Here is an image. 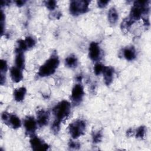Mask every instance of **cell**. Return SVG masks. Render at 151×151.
Returning a JSON list of instances; mask_svg holds the SVG:
<instances>
[{
	"instance_id": "3",
	"label": "cell",
	"mask_w": 151,
	"mask_h": 151,
	"mask_svg": "<svg viewBox=\"0 0 151 151\" xmlns=\"http://www.w3.org/2000/svg\"><path fill=\"white\" fill-rule=\"evenodd\" d=\"M89 1H73L70 3V12L74 16L86 12L88 9Z\"/></svg>"
},
{
	"instance_id": "15",
	"label": "cell",
	"mask_w": 151,
	"mask_h": 151,
	"mask_svg": "<svg viewBox=\"0 0 151 151\" xmlns=\"http://www.w3.org/2000/svg\"><path fill=\"white\" fill-rule=\"evenodd\" d=\"M27 90L24 87H19L14 90V97L17 101H21L24 99Z\"/></svg>"
},
{
	"instance_id": "22",
	"label": "cell",
	"mask_w": 151,
	"mask_h": 151,
	"mask_svg": "<svg viewBox=\"0 0 151 151\" xmlns=\"http://www.w3.org/2000/svg\"><path fill=\"white\" fill-rule=\"evenodd\" d=\"M7 64L6 61L4 60H1L0 62V71H1V75H5V73L7 71Z\"/></svg>"
},
{
	"instance_id": "1",
	"label": "cell",
	"mask_w": 151,
	"mask_h": 151,
	"mask_svg": "<svg viewBox=\"0 0 151 151\" xmlns=\"http://www.w3.org/2000/svg\"><path fill=\"white\" fill-rule=\"evenodd\" d=\"M59 65V59L57 55L52 54L39 68L38 75L40 77L49 76L55 71Z\"/></svg>"
},
{
	"instance_id": "19",
	"label": "cell",
	"mask_w": 151,
	"mask_h": 151,
	"mask_svg": "<svg viewBox=\"0 0 151 151\" xmlns=\"http://www.w3.org/2000/svg\"><path fill=\"white\" fill-rule=\"evenodd\" d=\"M24 40H25V44L27 45L28 50L29 49V48H32L33 47H34V45L36 43V41L34 39V38H33L32 37H30V36L26 37Z\"/></svg>"
},
{
	"instance_id": "20",
	"label": "cell",
	"mask_w": 151,
	"mask_h": 151,
	"mask_svg": "<svg viewBox=\"0 0 151 151\" xmlns=\"http://www.w3.org/2000/svg\"><path fill=\"white\" fill-rule=\"evenodd\" d=\"M104 66L101 63H96L94 67V73L96 75H99L101 73L103 72Z\"/></svg>"
},
{
	"instance_id": "2",
	"label": "cell",
	"mask_w": 151,
	"mask_h": 151,
	"mask_svg": "<svg viewBox=\"0 0 151 151\" xmlns=\"http://www.w3.org/2000/svg\"><path fill=\"white\" fill-rule=\"evenodd\" d=\"M71 110L70 103L66 101L63 100L58 103L52 109V112L55 117V120L61 122L63 120L67 119L69 116Z\"/></svg>"
},
{
	"instance_id": "24",
	"label": "cell",
	"mask_w": 151,
	"mask_h": 151,
	"mask_svg": "<svg viewBox=\"0 0 151 151\" xmlns=\"http://www.w3.org/2000/svg\"><path fill=\"white\" fill-rule=\"evenodd\" d=\"M68 147L70 149H78L80 147V144L77 142L71 140L68 143Z\"/></svg>"
},
{
	"instance_id": "4",
	"label": "cell",
	"mask_w": 151,
	"mask_h": 151,
	"mask_svg": "<svg viewBox=\"0 0 151 151\" xmlns=\"http://www.w3.org/2000/svg\"><path fill=\"white\" fill-rule=\"evenodd\" d=\"M86 123L82 120H77L70 124L69 132L73 139H77L84 133Z\"/></svg>"
},
{
	"instance_id": "9",
	"label": "cell",
	"mask_w": 151,
	"mask_h": 151,
	"mask_svg": "<svg viewBox=\"0 0 151 151\" xmlns=\"http://www.w3.org/2000/svg\"><path fill=\"white\" fill-rule=\"evenodd\" d=\"M37 122L33 117L28 116L27 117L24 123V127L26 133L29 135H32L37 129Z\"/></svg>"
},
{
	"instance_id": "10",
	"label": "cell",
	"mask_w": 151,
	"mask_h": 151,
	"mask_svg": "<svg viewBox=\"0 0 151 151\" xmlns=\"http://www.w3.org/2000/svg\"><path fill=\"white\" fill-rule=\"evenodd\" d=\"M49 120V113L48 112L40 110L37 112V122L39 126L43 127L47 124Z\"/></svg>"
},
{
	"instance_id": "16",
	"label": "cell",
	"mask_w": 151,
	"mask_h": 151,
	"mask_svg": "<svg viewBox=\"0 0 151 151\" xmlns=\"http://www.w3.org/2000/svg\"><path fill=\"white\" fill-rule=\"evenodd\" d=\"M65 64L69 68H75L77 66L78 60L76 55L71 54L65 58Z\"/></svg>"
},
{
	"instance_id": "12",
	"label": "cell",
	"mask_w": 151,
	"mask_h": 151,
	"mask_svg": "<svg viewBox=\"0 0 151 151\" xmlns=\"http://www.w3.org/2000/svg\"><path fill=\"white\" fill-rule=\"evenodd\" d=\"M15 53L16 55L15 62L16 67L20 68L21 70H22L25 66V58L23 51L18 48H16Z\"/></svg>"
},
{
	"instance_id": "7",
	"label": "cell",
	"mask_w": 151,
	"mask_h": 151,
	"mask_svg": "<svg viewBox=\"0 0 151 151\" xmlns=\"http://www.w3.org/2000/svg\"><path fill=\"white\" fill-rule=\"evenodd\" d=\"M89 57L94 61L99 60L101 57V50L98 44L96 42L90 43L88 48Z\"/></svg>"
},
{
	"instance_id": "21",
	"label": "cell",
	"mask_w": 151,
	"mask_h": 151,
	"mask_svg": "<svg viewBox=\"0 0 151 151\" xmlns=\"http://www.w3.org/2000/svg\"><path fill=\"white\" fill-rule=\"evenodd\" d=\"M101 137H102L101 133L99 131H98L97 132H94L93 133V135H92L93 142L94 143H97L100 142L101 140Z\"/></svg>"
},
{
	"instance_id": "28",
	"label": "cell",
	"mask_w": 151,
	"mask_h": 151,
	"mask_svg": "<svg viewBox=\"0 0 151 151\" xmlns=\"http://www.w3.org/2000/svg\"><path fill=\"white\" fill-rule=\"evenodd\" d=\"M127 136H131L133 134V130L132 129H129L127 130Z\"/></svg>"
},
{
	"instance_id": "27",
	"label": "cell",
	"mask_w": 151,
	"mask_h": 151,
	"mask_svg": "<svg viewBox=\"0 0 151 151\" xmlns=\"http://www.w3.org/2000/svg\"><path fill=\"white\" fill-rule=\"evenodd\" d=\"M25 1H16L15 3L17 5V6H22L24 4H25Z\"/></svg>"
},
{
	"instance_id": "13",
	"label": "cell",
	"mask_w": 151,
	"mask_h": 151,
	"mask_svg": "<svg viewBox=\"0 0 151 151\" xmlns=\"http://www.w3.org/2000/svg\"><path fill=\"white\" fill-rule=\"evenodd\" d=\"M22 70L17 67H12L10 70V76L13 81L18 83L22 79Z\"/></svg>"
},
{
	"instance_id": "18",
	"label": "cell",
	"mask_w": 151,
	"mask_h": 151,
	"mask_svg": "<svg viewBox=\"0 0 151 151\" xmlns=\"http://www.w3.org/2000/svg\"><path fill=\"white\" fill-rule=\"evenodd\" d=\"M146 129L145 126H140L137 128L136 132V136L138 139H142L144 138L146 134Z\"/></svg>"
},
{
	"instance_id": "17",
	"label": "cell",
	"mask_w": 151,
	"mask_h": 151,
	"mask_svg": "<svg viewBox=\"0 0 151 151\" xmlns=\"http://www.w3.org/2000/svg\"><path fill=\"white\" fill-rule=\"evenodd\" d=\"M119 15L117 11L114 8H111L108 12V19L109 22L112 24H114L117 21Z\"/></svg>"
},
{
	"instance_id": "23",
	"label": "cell",
	"mask_w": 151,
	"mask_h": 151,
	"mask_svg": "<svg viewBox=\"0 0 151 151\" xmlns=\"http://www.w3.org/2000/svg\"><path fill=\"white\" fill-rule=\"evenodd\" d=\"M45 5L50 10H53L56 7V1H47L45 2Z\"/></svg>"
},
{
	"instance_id": "25",
	"label": "cell",
	"mask_w": 151,
	"mask_h": 151,
	"mask_svg": "<svg viewBox=\"0 0 151 151\" xmlns=\"http://www.w3.org/2000/svg\"><path fill=\"white\" fill-rule=\"evenodd\" d=\"M60 124L61 123L57 121L54 120L52 126H51V129L53 132L54 133H58L59 130H60Z\"/></svg>"
},
{
	"instance_id": "11",
	"label": "cell",
	"mask_w": 151,
	"mask_h": 151,
	"mask_svg": "<svg viewBox=\"0 0 151 151\" xmlns=\"http://www.w3.org/2000/svg\"><path fill=\"white\" fill-rule=\"evenodd\" d=\"M104 75V80L106 85L109 86L111 84L113 78L114 69L111 67H104L102 72Z\"/></svg>"
},
{
	"instance_id": "6",
	"label": "cell",
	"mask_w": 151,
	"mask_h": 151,
	"mask_svg": "<svg viewBox=\"0 0 151 151\" xmlns=\"http://www.w3.org/2000/svg\"><path fill=\"white\" fill-rule=\"evenodd\" d=\"M84 92L83 86L80 84H77L73 87L71 91V99L74 105L78 104L82 100Z\"/></svg>"
},
{
	"instance_id": "26",
	"label": "cell",
	"mask_w": 151,
	"mask_h": 151,
	"mask_svg": "<svg viewBox=\"0 0 151 151\" xmlns=\"http://www.w3.org/2000/svg\"><path fill=\"white\" fill-rule=\"evenodd\" d=\"M108 3H109L108 1H97L98 6L100 8H104V7H105Z\"/></svg>"
},
{
	"instance_id": "5",
	"label": "cell",
	"mask_w": 151,
	"mask_h": 151,
	"mask_svg": "<svg viewBox=\"0 0 151 151\" xmlns=\"http://www.w3.org/2000/svg\"><path fill=\"white\" fill-rule=\"evenodd\" d=\"M2 119L5 124L11 126L14 129L19 128L21 126L20 119L15 114L4 112L2 114Z\"/></svg>"
},
{
	"instance_id": "8",
	"label": "cell",
	"mask_w": 151,
	"mask_h": 151,
	"mask_svg": "<svg viewBox=\"0 0 151 151\" xmlns=\"http://www.w3.org/2000/svg\"><path fill=\"white\" fill-rule=\"evenodd\" d=\"M29 142L32 149L34 150H47L49 148L47 143L43 142L37 136H32Z\"/></svg>"
},
{
	"instance_id": "14",
	"label": "cell",
	"mask_w": 151,
	"mask_h": 151,
	"mask_svg": "<svg viewBox=\"0 0 151 151\" xmlns=\"http://www.w3.org/2000/svg\"><path fill=\"white\" fill-rule=\"evenodd\" d=\"M123 55L127 60L132 61L136 58V51L133 47H128L123 50Z\"/></svg>"
}]
</instances>
